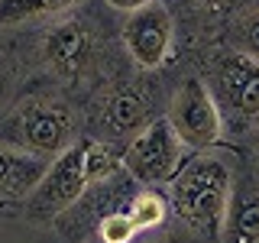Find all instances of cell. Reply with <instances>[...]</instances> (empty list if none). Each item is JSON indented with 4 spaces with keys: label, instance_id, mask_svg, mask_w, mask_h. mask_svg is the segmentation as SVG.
<instances>
[{
    "label": "cell",
    "instance_id": "ba28073f",
    "mask_svg": "<svg viewBox=\"0 0 259 243\" xmlns=\"http://www.w3.org/2000/svg\"><path fill=\"white\" fill-rule=\"evenodd\" d=\"M94 55V32L84 20H59L42 39V59L59 81H78Z\"/></svg>",
    "mask_w": 259,
    "mask_h": 243
},
{
    "label": "cell",
    "instance_id": "8992f818",
    "mask_svg": "<svg viewBox=\"0 0 259 243\" xmlns=\"http://www.w3.org/2000/svg\"><path fill=\"white\" fill-rule=\"evenodd\" d=\"M168 127L175 130V136L188 146V152H201L221 143L224 136V124L217 104L210 91L204 88L201 78H185L178 85V91L168 101V113H165Z\"/></svg>",
    "mask_w": 259,
    "mask_h": 243
},
{
    "label": "cell",
    "instance_id": "d6986e66",
    "mask_svg": "<svg viewBox=\"0 0 259 243\" xmlns=\"http://www.w3.org/2000/svg\"><path fill=\"white\" fill-rule=\"evenodd\" d=\"M253 166L259 169V127H256V133H253Z\"/></svg>",
    "mask_w": 259,
    "mask_h": 243
},
{
    "label": "cell",
    "instance_id": "2e32d148",
    "mask_svg": "<svg viewBox=\"0 0 259 243\" xmlns=\"http://www.w3.org/2000/svg\"><path fill=\"white\" fill-rule=\"evenodd\" d=\"M140 233H136L133 221H130V214L123 208L117 211H107V214L97 221V240L101 243H133Z\"/></svg>",
    "mask_w": 259,
    "mask_h": 243
},
{
    "label": "cell",
    "instance_id": "52a82bcc",
    "mask_svg": "<svg viewBox=\"0 0 259 243\" xmlns=\"http://www.w3.org/2000/svg\"><path fill=\"white\" fill-rule=\"evenodd\" d=\"M123 43H126L130 59L143 71L162 68L175 49V23H172V13L165 10V4L152 0V4L140 7V10L126 13Z\"/></svg>",
    "mask_w": 259,
    "mask_h": 243
},
{
    "label": "cell",
    "instance_id": "7c38bea8",
    "mask_svg": "<svg viewBox=\"0 0 259 243\" xmlns=\"http://www.w3.org/2000/svg\"><path fill=\"white\" fill-rule=\"evenodd\" d=\"M123 211L130 214L136 233H149L168 221V198L162 188H136Z\"/></svg>",
    "mask_w": 259,
    "mask_h": 243
},
{
    "label": "cell",
    "instance_id": "ac0fdd59",
    "mask_svg": "<svg viewBox=\"0 0 259 243\" xmlns=\"http://www.w3.org/2000/svg\"><path fill=\"white\" fill-rule=\"evenodd\" d=\"M104 4H107L110 10H120V13H133V10H140V7L152 4V0H104Z\"/></svg>",
    "mask_w": 259,
    "mask_h": 243
},
{
    "label": "cell",
    "instance_id": "277c9868",
    "mask_svg": "<svg viewBox=\"0 0 259 243\" xmlns=\"http://www.w3.org/2000/svg\"><path fill=\"white\" fill-rule=\"evenodd\" d=\"M188 156H191L188 146L175 136V130L168 127L165 117L149 120V124L136 136H130L126 146L120 149L123 172L133 178V185H140V188H165Z\"/></svg>",
    "mask_w": 259,
    "mask_h": 243
},
{
    "label": "cell",
    "instance_id": "9c48e42d",
    "mask_svg": "<svg viewBox=\"0 0 259 243\" xmlns=\"http://www.w3.org/2000/svg\"><path fill=\"white\" fill-rule=\"evenodd\" d=\"M149 120H156L149 113V97L140 88H117V91L104 94L101 104L94 107L91 136L117 146L130 136H136Z\"/></svg>",
    "mask_w": 259,
    "mask_h": 243
},
{
    "label": "cell",
    "instance_id": "9a60e30c",
    "mask_svg": "<svg viewBox=\"0 0 259 243\" xmlns=\"http://www.w3.org/2000/svg\"><path fill=\"white\" fill-rule=\"evenodd\" d=\"M227 49L259 62V7H246V10L233 13L230 26H227Z\"/></svg>",
    "mask_w": 259,
    "mask_h": 243
},
{
    "label": "cell",
    "instance_id": "4fadbf2b",
    "mask_svg": "<svg viewBox=\"0 0 259 243\" xmlns=\"http://www.w3.org/2000/svg\"><path fill=\"white\" fill-rule=\"evenodd\" d=\"M84 143V178L88 185L107 182V178L123 172V162H120V152L113 143H104L97 136H81Z\"/></svg>",
    "mask_w": 259,
    "mask_h": 243
},
{
    "label": "cell",
    "instance_id": "8fae6325",
    "mask_svg": "<svg viewBox=\"0 0 259 243\" xmlns=\"http://www.w3.org/2000/svg\"><path fill=\"white\" fill-rule=\"evenodd\" d=\"M46 172V159L0 143V208L23 205Z\"/></svg>",
    "mask_w": 259,
    "mask_h": 243
},
{
    "label": "cell",
    "instance_id": "7a4b0ae2",
    "mask_svg": "<svg viewBox=\"0 0 259 243\" xmlns=\"http://www.w3.org/2000/svg\"><path fill=\"white\" fill-rule=\"evenodd\" d=\"M78 140L81 133L71 104L52 94H29L0 117V143H10L46 162Z\"/></svg>",
    "mask_w": 259,
    "mask_h": 243
},
{
    "label": "cell",
    "instance_id": "3957f363",
    "mask_svg": "<svg viewBox=\"0 0 259 243\" xmlns=\"http://www.w3.org/2000/svg\"><path fill=\"white\" fill-rule=\"evenodd\" d=\"M201 81L217 104L224 133L237 140L253 136L259 127V62L233 49H217L207 55Z\"/></svg>",
    "mask_w": 259,
    "mask_h": 243
},
{
    "label": "cell",
    "instance_id": "5b68a950",
    "mask_svg": "<svg viewBox=\"0 0 259 243\" xmlns=\"http://www.w3.org/2000/svg\"><path fill=\"white\" fill-rule=\"evenodd\" d=\"M88 178H84V143H71L55 159L46 162V172L23 201L26 217L32 221H55L65 211L75 208V201L84 198Z\"/></svg>",
    "mask_w": 259,
    "mask_h": 243
},
{
    "label": "cell",
    "instance_id": "30bf717a",
    "mask_svg": "<svg viewBox=\"0 0 259 243\" xmlns=\"http://www.w3.org/2000/svg\"><path fill=\"white\" fill-rule=\"evenodd\" d=\"M221 243H259V169L253 162L237 166Z\"/></svg>",
    "mask_w": 259,
    "mask_h": 243
},
{
    "label": "cell",
    "instance_id": "e0dca14e",
    "mask_svg": "<svg viewBox=\"0 0 259 243\" xmlns=\"http://www.w3.org/2000/svg\"><path fill=\"white\" fill-rule=\"evenodd\" d=\"M246 4V0H191V7L198 13H204V16H217V13H240V7Z\"/></svg>",
    "mask_w": 259,
    "mask_h": 243
},
{
    "label": "cell",
    "instance_id": "6da1fadb",
    "mask_svg": "<svg viewBox=\"0 0 259 243\" xmlns=\"http://www.w3.org/2000/svg\"><path fill=\"white\" fill-rule=\"evenodd\" d=\"M233 175H237V162L230 159V152H221L214 146L191 152L175 178L165 185L168 217H175V224L188 230V237L198 243H221Z\"/></svg>",
    "mask_w": 259,
    "mask_h": 243
},
{
    "label": "cell",
    "instance_id": "ffe728a7",
    "mask_svg": "<svg viewBox=\"0 0 259 243\" xmlns=\"http://www.w3.org/2000/svg\"><path fill=\"white\" fill-rule=\"evenodd\" d=\"M0 94H4V75H0Z\"/></svg>",
    "mask_w": 259,
    "mask_h": 243
},
{
    "label": "cell",
    "instance_id": "5bb4252c",
    "mask_svg": "<svg viewBox=\"0 0 259 243\" xmlns=\"http://www.w3.org/2000/svg\"><path fill=\"white\" fill-rule=\"evenodd\" d=\"M78 0H0V26H16L39 16H59Z\"/></svg>",
    "mask_w": 259,
    "mask_h": 243
}]
</instances>
